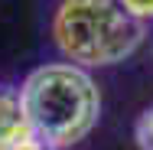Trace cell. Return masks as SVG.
<instances>
[{"instance_id":"cell-1","label":"cell","mask_w":153,"mask_h":150,"mask_svg":"<svg viewBox=\"0 0 153 150\" xmlns=\"http://www.w3.org/2000/svg\"><path fill=\"white\" fill-rule=\"evenodd\" d=\"M20 104L33 137L49 150L78 144L101 111L91 75L75 62H52L30 72L20 88Z\"/></svg>"},{"instance_id":"cell-2","label":"cell","mask_w":153,"mask_h":150,"mask_svg":"<svg viewBox=\"0 0 153 150\" xmlns=\"http://www.w3.org/2000/svg\"><path fill=\"white\" fill-rule=\"evenodd\" d=\"M52 36L75 65H114L137 52L147 23L124 0H62L52 16Z\"/></svg>"},{"instance_id":"cell-3","label":"cell","mask_w":153,"mask_h":150,"mask_svg":"<svg viewBox=\"0 0 153 150\" xmlns=\"http://www.w3.org/2000/svg\"><path fill=\"white\" fill-rule=\"evenodd\" d=\"M26 137H33V131H30V124H26L20 95L0 91V150L10 147V144H20Z\"/></svg>"},{"instance_id":"cell-4","label":"cell","mask_w":153,"mask_h":150,"mask_svg":"<svg viewBox=\"0 0 153 150\" xmlns=\"http://www.w3.org/2000/svg\"><path fill=\"white\" fill-rule=\"evenodd\" d=\"M137 140L143 150H153V108H147L137 121Z\"/></svg>"},{"instance_id":"cell-5","label":"cell","mask_w":153,"mask_h":150,"mask_svg":"<svg viewBox=\"0 0 153 150\" xmlns=\"http://www.w3.org/2000/svg\"><path fill=\"white\" fill-rule=\"evenodd\" d=\"M124 7H127L137 20H143V23L153 20V0H124Z\"/></svg>"},{"instance_id":"cell-6","label":"cell","mask_w":153,"mask_h":150,"mask_svg":"<svg viewBox=\"0 0 153 150\" xmlns=\"http://www.w3.org/2000/svg\"><path fill=\"white\" fill-rule=\"evenodd\" d=\"M46 150H49V147H46Z\"/></svg>"}]
</instances>
